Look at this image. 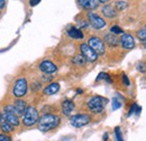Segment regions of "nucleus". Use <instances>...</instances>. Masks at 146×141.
<instances>
[{"mask_svg":"<svg viewBox=\"0 0 146 141\" xmlns=\"http://www.w3.org/2000/svg\"><path fill=\"white\" fill-rule=\"evenodd\" d=\"M27 88H28V85H27L26 78H24V77L18 78L15 82V85H14V88H13V94H14V96H16L18 99L23 98L24 95H26Z\"/></svg>","mask_w":146,"mask_h":141,"instance_id":"nucleus-4","label":"nucleus"},{"mask_svg":"<svg viewBox=\"0 0 146 141\" xmlns=\"http://www.w3.org/2000/svg\"><path fill=\"white\" fill-rule=\"evenodd\" d=\"M78 3L81 5L83 8L90 9V10L97 8V7L99 6V1H97V0H79Z\"/></svg>","mask_w":146,"mask_h":141,"instance_id":"nucleus-14","label":"nucleus"},{"mask_svg":"<svg viewBox=\"0 0 146 141\" xmlns=\"http://www.w3.org/2000/svg\"><path fill=\"white\" fill-rule=\"evenodd\" d=\"M80 49H81V54H82V56L84 57L86 61H88V62H96L97 61L98 55L89 47L88 44H81Z\"/></svg>","mask_w":146,"mask_h":141,"instance_id":"nucleus-7","label":"nucleus"},{"mask_svg":"<svg viewBox=\"0 0 146 141\" xmlns=\"http://www.w3.org/2000/svg\"><path fill=\"white\" fill-rule=\"evenodd\" d=\"M88 19H89L90 25L96 29H101L106 26V21L94 13H89L88 14Z\"/></svg>","mask_w":146,"mask_h":141,"instance_id":"nucleus-8","label":"nucleus"},{"mask_svg":"<svg viewBox=\"0 0 146 141\" xmlns=\"http://www.w3.org/2000/svg\"><path fill=\"white\" fill-rule=\"evenodd\" d=\"M3 119L6 122L10 123L13 127H16L19 124V118L17 114L14 113H3Z\"/></svg>","mask_w":146,"mask_h":141,"instance_id":"nucleus-12","label":"nucleus"},{"mask_svg":"<svg viewBox=\"0 0 146 141\" xmlns=\"http://www.w3.org/2000/svg\"><path fill=\"white\" fill-rule=\"evenodd\" d=\"M60 117L55 114H44L43 117H40V119H38V130H40L42 132H47L52 129H55L60 124Z\"/></svg>","mask_w":146,"mask_h":141,"instance_id":"nucleus-1","label":"nucleus"},{"mask_svg":"<svg viewBox=\"0 0 146 141\" xmlns=\"http://www.w3.org/2000/svg\"><path fill=\"white\" fill-rule=\"evenodd\" d=\"M40 2V0H31L29 1V3H31V6H36Z\"/></svg>","mask_w":146,"mask_h":141,"instance_id":"nucleus-32","label":"nucleus"},{"mask_svg":"<svg viewBox=\"0 0 146 141\" xmlns=\"http://www.w3.org/2000/svg\"><path fill=\"white\" fill-rule=\"evenodd\" d=\"M0 129H1V131L5 132V133H8V132L14 131V127L10 123L6 122V121H2V122L0 123Z\"/></svg>","mask_w":146,"mask_h":141,"instance_id":"nucleus-20","label":"nucleus"},{"mask_svg":"<svg viewBox=\"0 0 146 141\" xmlns=\"http://www.w3.org/2000/svg\"><path fill=\"white\" fill-rule=\"evenodd\" d=\"M115 136H116L117 141H124V139H123V134H121V130H120L119 127H116V128H115Z\"/></svg>","mask_w":146,"mask_h":141,"instance_id":"nucleus-23","label":"nucleus"},{"mask_svg":"<svg viewBox=\"0 0 146 141\" xmlns=\"http://www.w3.org/2000/svg\"><path fill=\"white\" fill-rule=\"evenodd\" d=\"M143 43H144V46H145V48H146V39L144 40V42H143Z\"/></svg>","mask_w":146,"mask_h":141,"instance_id":"nucleus-36","label":"nucleus"},{"mask_svg":"<svg viewBox=\"0 0 146 141\" xmlns=\"http://www.w3.org/2000/svg\"><path fill=\"white\" fill-rule=\"evenodd\" d=\"M3 113H14V114H17V112H16L14 105H6L5 106V110H3Z\"/></svg>","mask_w":146,"mask_h":141,"instance_id":"nucleus-27","label":"nucleus"},{"mask_svg":"<svg viewBox=\"0 0 146 141\" xmlns=\"http://www.w3.org/2000/svg\"><path fill=\"white\" fill-rule=\"evenodd\" d=\"M6 5V1L5 0H0V8H3Z\"/></svg>","mask_w":146,"mask_h":141,"instance_id":"nucleus-33","label":"nucleus"},{"mask_svg":"<svg viewBox=\"0 0 146 141\" xmlns=\"http://www.w3.org/2000/svg\"><path fill=\"white\" fill-rule=\"evenodd\" d=\"M119 39H117V37L115 35H112V34H107V35L105 36V42L111 46V47H115V46H117L118 45V42Z\"/></svg>","mask_w":146,"mask_h":141,"instance_id":"nucleus-18","label":"nucleus"},{"mask_svg":"<svg viewBox=\"0 0 146 141\" xmlns=\"http://www.w3.org/2000/svg\"><path fill=\"white\" fill-rule=\"evenodd\" d=\"M107 138H108V133H105V136H104V140L107 141V140H108Z\"/></svg>","mask_w":146,"mask_h":141,"instance_id":"nucleus-35","label":"nucleus"},{"mask_svg":"<svg viewBox=\"0 0 146 141\" xmlns=\"http://www.w3.org/2000/svg\"><path fill=\"white\" fill-rule=\"evenodd\" d=\"M68 35L70 36L71 38H74V39H82L83 38L82 32L79 28H76V27H71L68 30Z\"/></svg>","mask_w":146,"mask_h":141,"instance_id":"nucleus-16","label":"nucleus"},{"mask_svg":"<svg viewBox=\"0 0 146 141\" xmlns=\"http://www.w3.org/2000/svg\"><path fill=\"white\" fill-rule=\"evenodd\" d=\"M38 111L34 106H28L23 114V123L26 127H32L38 122Z\"/></svg>","mask_w":146,"mask_h":141,"instance_id":"nucleus-3","label":"nucleus"},{"mask_svg":"<svg viewBox=\"0 0 146 141\" xmlns=\"http://www.w3.org/2000/svg\"><path fill=\"white\" fill-rule=\"evenodd\" d=\"M101 80H106L107 82H111V80H110L109 75L108 74H106V73H100L99 75H98V77H97V81H101Z\"/></svg>","mask_w":146,"mask_h":141,"instance_id":"nucleus-25","label":"nucleus"},{"mask_svg":"<svg viewBox=\"0 0 146 141\" xmlns=\"http://www.w3.org/2000/svg\"><path fill=\"white\" fill-rule=\"evenodd\" d=\"M102 14L108 18H113L116 17V15H117L115 8L112 6H110V5H106L105 7H102Z\"/></svg>","mask_w":146,"mask_h":141,"instance_id":"nucleus-17","label":"nucleus"},{"mask_svg":"<svg viewBox=\"0 0 146 141\" xmlns=\"http://www.w3.org/2000/svg\"><path fill=\"white\" fill-rule=\"evenodd\" d=\"M127 2L126 1H116L115 3V7L118 9V10H124L125 8H127Z\"/></svg>","mask_w":146,"mask_h":141,"instance_id":"nucleus-21","label":"nucleus"},{"mask_svg":"<svg viewBox=\"0 0 146 141\" xmlns=\"http://www.w3.org/2000/svg\"><path fill=\"white\" fill-rule=\"evenodd\" d=\"M110 34H112V35H118V34H123V29L120 28V27H118V26H112L111 28H110Z\"/></svg>","mask_w":146,"mask_h":141,"instance_id":"nucleus-24","label":"nucleus"},{"mask_svg":"<svg viewBox=\"0 0 146 141\" xmlns=\"http://www.w3.org/2000/svg\"><path fill=\"white\" fill-rule=\"evenodd\" d=\"M91 121V118L88 114H75L71 117L70 122L74 128H82Z\"/></svg>","mask_w":146,"mask_h":141,"instance_id":"nucleus-6","label":"nucleus"},{"mask_svg":"<svg viewBox=\"0 0 146 141\" xmlns=\"http://www.w3.org/2000/svg\"><path fill=\"white\" fill-rule=\"evenodd\" d=\"M136 107H137V105H136V104H134V105L131 106V109L129 110V113H128V115H129V117H130V115H131V114L135 112V109H136Z\"/></svg>","mask_w":146,"mask_h":141,"instance_id":"nucleus-31","label":"nucleus"},{"mask_svg":"<svg viewBox=\"0 0 146 141\" xmlns=\"http://www.w3.org/2000/svg\"><path fill=\"white\" fill-rule=\"evenodd\" d=\"M72 62L74 65H78V66H83L84 64H86V59H84V57L82 56V55H76V56H74L72 58Z\"/></svg>","mask_w":146,"mask_h":141,"instance_id":"nucleus-19","label":"nucleus"},{"mask_svg":"<svg viewBox=\"0 0 146 141\" xmlns=\"http://www.w3.org/2000/svg\"><path fill=\"white\" fill-rule=\"evenodd\" d=\"M39 70L45 74H52V73H55L57 70V67L51 61H44L39 64Z\"/></svg>","mask_w":146,"mask_h":141,"instance_id":"nucleus-10","label":"nucleus"},{"mask_svg":"<svg viewBox=\"0 0 146 141\" xmlns=\"http://www.w3.org/2000/svg\"><path fill=\"white\" fill-rule=\"evenodd\" d=\"M0 141H11V138L9 136H6V134L0 133Z\"/></svg>","mask_w":146,"mask_h":141,"instance_id":"nucleus-30","label":"nucleus"},{"mask_svg":"<svg viewBox=\"0 0 146 141\" xmlns=\"http://www.w3.org/2000/svg\"><path fill=\"white\" fill-rule=\"evenodd\" d=\"M123 82H124V84H125L126 86H129V85H130L129 78H128V76L126 75V74H123Z\"/></svg>","mask_w":146,"mask_h":141,"instance_id":"nucleus-29","label":"nucleus"},{"mask_svg":"<svg viewBox=\"0 0 146 141\" xmlns=\"http://www.w3.org/2000/svg\"><path fill=\"white\" fill-rule=\"evenodd\" d=\"M14 107H15V110H16V112H17V115H23L24 112H25L26 109H27V105H26V102H25L24 100L18 99V100L15 101Z\"/></svg>","mask_w":146,"mask_h":141,"instance_id":"nucleus-13","label":"nucleus"},{"mask_svg":"<svg viewBox=\"0 0 146 141\" xmlns=\"http://www.w3.org/2000/svg\"><path fill=\"white\" fill-rule=\"evenodd\" d=\"M58 90H60V84L58 83H51V84H48L46 88H44V94L53 95V94L58 92Z\"/></svg>","mask_w":146,"mask_h":141,"instance_id":"nucleus-15","label":"nucleus"},{"mask_svg":"<svg viewBox=\"0 0 146 141\" xmlns=\"http://www.w3.org/2000/svg\"><path fill=\"white\" fill-rule=\"evenodd\" d=\"M108 103V100L102 96H93L88 101V107L92 113H101Z\"/></svg>","mask_w":146,"mask_h":141,"instance_id":"nucleus-2","label":"nucleus"},{"mask_svg":"<svg viewBox=\"0 0 146 141\" xmlns=\"http://www.w3.org/2000/svg\"><path fill=\"white\" fill-rule=\"evenodd\" d=\"M119 107H121V101L118 100V98H113L112 99V110H118Z\"/></svg>","mask_w":146,"mask_h":141,"instance_id":"nucleus-22","label":"nucleus"},{"mask_svg":"<svg viewBox=\"0 0 146 141\" xmlns=\"http://www.w3.org/2000/svg\"><path fill=\"white\" fill-rule=\"evenodd\" d=\"M121 46L125 48V49H133L135 47V40H134V37L129 34H123L120 39H119Z\"/></svg>","mask_w":146,"mask_h":141,"instance_id":"nucleus-9","label":"nucleus"},{"mask_svg":"<svg viewBox=\"0 0 146 141\" xmlns=\"http://www.w3.org/2000/svg\"><path fill=\"white\" fill-rule=\"evenodd\" d=\"M2 121H5V119H3V113L0 112V123H1Z\"/></svg>","mask_w":146,"mask_h":141,"instance_id":"nucleus-34","label":"nucleus"},{"mask_svg":"<svg viewBox=\"0 0 146 141\" xmlns=\"http://www.w3.org/2000/svg\"><path fill=\"white\" fill-rule=\"evenodd\" d=\"M88 45L97 55L105 54L106 47H105V43H104V40L101 38H99V37H91V38H89Z\"/></svg>","mask_w":146,"mask_h":141,"instance_id":"nucleus-5","label":"nucleus"},{"mask_svg":"<svg viewBox=\"0 0 146 141\" xmlns=\"http://www.w3.org/2000/svg\"><path fill=\"white\" fill-rule=\"evenodd\" d=\"M137 70H139L141 73H145L146 72V65L144 63H138L137 64Z\"/></svg>","mask_w":146,"mask_h":141,"instance_id":"nucleus-28","label":"nucleus"},{"mask_svg":"<svg viewBox=\"0 0 146 141\" xmlns=\"http://www.w3.org/2000/svg\"><path fill=\"white\" fill-rule=\"evenodd\" d=\"M74 107H75V105H74V103H73L71 100H64L63 103H62V111H63V114L66 115V117H69V115L71 114V112L74 110Z\"/></svg>","mask_w":146,"mask_h":141,"instance_id":"nucleus-11","label":"nucleus"},{"mask_svg":"<svg viewBox=\"0 0 146 141\" xmlns=\"http://www.w3.org/2000/svg\"><path fill=\"white\" fill-rule=\"evenodd\" d=\"M137 37H138V39H141L142 42H144L146 39V28L138 30L137 32Z\"/></svg>","mask_w":146,"mask_h":141,"instance_id":"nucleus-26","label":"nucleus"}]
</instances>
